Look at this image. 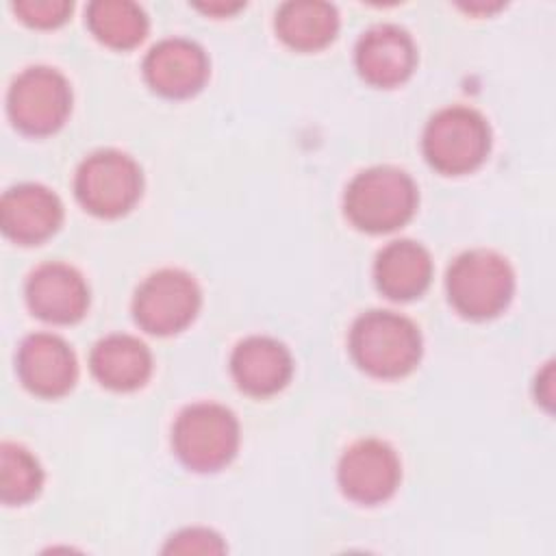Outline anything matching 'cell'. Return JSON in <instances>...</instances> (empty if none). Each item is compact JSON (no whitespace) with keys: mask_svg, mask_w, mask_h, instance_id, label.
Returning <instances> with one entry per match:
<instances>
[{"mask_svg":"<svg viewBox=\"0 0 556 556\" xmlns=\"http://www.w3.org/2000/svg\"><path fill=\"white\" fill-rule=\"evenodd\" d=\"M417 208V185L400 167L374 165L358 172L345 187V217L365 232H391Z\"/></svg>","mask_w":556,"mask_h":556,"instance_id":"cell-1","label":"cell"},{"mask_svg":"<svg viewBox=\"0 0 556 556\" xmlns=\"http://www.w3.org/2000/svg\"><path fill=\"white\" fill-rule=\"evenodd\" d=\"M350 352L361 369L378 378H400L421 358V332L393 311H367L350 328Z\"/></svg>","mask_w":556,"mask_h":556,"instance_id":"cell-2","label":"cell"},{"mask_svg":"<svg viewBox=\"0 0 556 556\" xmlns=\"http://www.w3.org/2000/svg\"><path fill=\"white\" fill-rule=\"evenodd\" d=\"M452 306L469 319L500 315L513 300L515 271L506 256L495 250L473 248L458 254L445 276Z\"/></svg>","mask_w":556,"mask_h":556,"instance_id":"cell-3","label":"cell"},{"mask_svg":"<svg viewBox=\"0 0 556 556\" xmlns=\"http://www.w3.org/2000/svg\"><path fill=\"white\" fill-rule=\"evenodd\" d=\"M239 421L235 413L217 402H193L185 406L172 426L176 456L193 471H217L239 450Z\"/></svg>","mask_w":556,"mask_h":556,"instance_id":"cell-4","label":"cell"},{"mask_svg":"<svg viewBox=\"0 0 556 556\" xmlns=\"http://www.w3.org/2000/svg\"><path fill=\"white\" fill-rule=\"evenodd\" d=\"M421 150L426 161L441 174L458 176L473 172L491 150L489 122L471 106H445L428 119Z\"/></svg>","mask_w":556,"mask_h":556,"instance_id":"cell-5","label":"cell"},{"mask_svg":"<svg viewBox=\"0 0 556 556\" xmlns=\"http://www.w3.org/2000/svg\"><path fill=\"white\" fill-rule=\"evenodd\" d=\"M143 176L137 161L115 148L96 150L85 156L74 176L78 202L98 217L128 213L141 195Z\"/></svg>","mask_w":556,"mask_h":556,"instance_id":"cell-6","label":"cell"},{"mask_svg":"<svg viewBox=\"0 0 556 556\" xmlns=\"http://www.w3.org/2000/svg\"><path fill=\"white\" fill-rule=\"evenodd\" d=\"M202 304L195 278L176 267H163L141 280L132 298L135 321L150 334L167 337L187 328Z\"/></svg>","mask_w":556,"mask_h":556,"instance_id":"cell-7","label":"cell"},{"mask_svg":"<svg viewBox=\"0 0 556 556\" xmlns=\"http://www.w3.org/2000/svg\"><path fill=\"white\" fill-rule=\"evenodd\" d=\"M7 111L22 132L50 135L63 126L72 111V87L54 67H26L9 87Z\"/></svg>","mask_w":556,"mask_h":556,"instance_id":"cell-8","label":"cell"},{"mask_svg":"<svg viewBox=\"0 0 556 556\" xmlns=\"http://www.w3.org/2000/svg\"><path fill=\"white\" fill-rule=\"evenodd\" d=\"M337 478L341 491L358 504H380L389 500L402 478L395 450L376 437L354 441L339 458Z\"/></svg>","mask_w":556,"mask_h":556,"instance_id":"cell-9","label":"cell"},{"mask_svg":"<svg viewBox=\"0 0 556 556\" xmlns=\"http://www.w3.org/2000/svg\"><path fill=\"white\" fill-rule=\"evenodd\" d=\"M146 83L165 98H189L208 78V56L200 43L187 37L156 41L143 59Z\"/></svg>","mask_w":556,"mask_h":556,"instance_id":"cell-10","label":"cell"},{"mask_svg":"<svg viewBox=\"0 0 556 556\" xmlns=\"http://www.w3.org/2000/svg\"><path fill=\"white\" fill-rule=\"evenodd\" d=\"M15 367L22 384L41 397L65 395L78 376L74 350L65 339L50 332L24 337L17 348Z\"/></svg>","mask_w":556,"mask_h":556,"instance_id":"cell-11","label":"cell"},{"mask_svg":"<svg viewBox=\"0 0 556 556\" xmlns=\"http://www.w3.org/2000/svg\"><path fill=\"white\" fill-rule=\"evenodd\" d=\"M26 302L46 321L74 324L87 313L89 287L76 267L50 261L28 274Z\"/></svg>","mask_w":556,"mask_h":556,"instance_id":"cell-12","label":"cell"},{"mask_svg":"<svg viewBox=\"0 0 556 556\" xmlns=\"http://www.w3.org/2000/svg\"><path fill=\"white\" fill-rule=\"evenodd\" d=\"M354 63L369 85L387 89L404 83L413 74L417 48L402 26L376 24L358 37Z\"/></svg>","mask_w":556,"mask_h":556,"instance_id":"cell-13","label":"cell"},{"mask_svg":"<svg viewBox=\"0 0 556 556\" xmlns=\"http://www.w3.org/2000/svg\"><path fill=\"white\" fill-rule=\"evenodd\" d=\"M63 222L59 195L39 182H22L2 193L0 224L17 243H39L52 237Z\"/></svg>","mask_w":556,"mask_h":556,"instance_id":"cell-14","label":"cell"},{"mask_svg":"<svg viewBox=\"0 0 556 556\" xmlns=\"http://www.w3.org/2000/svg\"><path fill=\"white\" fill-rule=\"evenodd\" d=\"M230 374L237 387L254 397L278 393L293 374V358L274 337L252 334L239 341L230 354Z\"/></svg>","mask_w":556,"mask_h":556,"instance_id":"cell-15","label":"cell"},{"mask_svg":"<svg viewBox=\"0 0 556 556\" xmlns=\"http://www.w3.org/2000/svg\"><path fill=\"white\" fill-rule=\"evenodd\" d=\"M89 367L106 389L135 391L143 387L152 374V352L141 339L113 332L96 341L89 354Z\"/></svg>","mask_w":556,"mask_h":556,"instance_id":"cell-16","label":"cell"},{"mask_svg":"<svg viewBox=\"0 0 556 556\" xmlns=\"http://www.w3.org/2000/svg\"><path fill=\"white\" fill-rule=\"evenodd\" d=\"M432 278L430 252L413 239L389 241L376 256V287L391 300H413L421 295Z\"/></svg>","mask_w":556,"mask_h":556,"instance_id":"cell-17","label":"cell"},{"mask_svg":"<svg viewBox=\"0 0 556 556\" xmlns=\"http://www.w3.org/2000/svg\"><path fill=\"white\" fill-rule=\"evenodd\" d=\"M276 33L293 50L313 52L328 46L339 30L337 7L321 0H289L276 11Z\"/></svg>","mask_w":556,"mask_h":556,"instance_id":"cell-18","label":"cell"},{"mask_svg":"<svg viewBox=\"0 0 556 556\" xmlns=\"http://www.w3.org/2000/svg\"><path fill=\"white\" fill-rule=\"evenodd\" d=\"M85 15L91 35L109 48H135L148 33V15L132 0H93Z\"/></svg>","mask_w":556,"mask_h":556,"instance_id":"cell-19","label":"cell"},{"mask_svg":"<svg viewBox=\"0 0 556 556\" xmlns=\"http://www.w3.org/2000/svg\"><path fill=\"white\" fill-rule=\"evenodd\" d=\"M43 484V469L35 454L20 443L0 445V500L9 506L30 502Z\"/></svg>","mask_w":556,"mask_h":556,"instance_id":"cell-20","label":"cell"},{"mask_svg":"<svg viewBox=\"0 0 556 556\" xmlns=\"http://www.w3.org/2000/svg\"><path fill=\"white\" fill-rule=\"evenodd\" d=\"M74 4L70 0H15V15L35 28H54L63 24Z\"/></svg>","mask_w":556,"mask_h":556,"instance_id":"cell-21","label":"cell"},{"mask_svg":"<svg viewBox=\"0 0 556 556\" xmlns=\"http://www.w3.org/2000/svg\"><path fill=\"white\" fill-rule=\"evenodd\" d=\"M163 552L169 554H222L226 545L222 536L208 528H185L169 536Z\"/></svg>","mask_w":556,"mask_h":556,"instance_id":"cell-22","label":"cell"},{"mask_svg":"<svg viewBox=\"0 0 556 556\" xmlns=\"http://www.w3.org/2000/svg\"><path fill=\"white\" fill-rule=\"evenodd\" d=\"M554 367L552 363H545L543 371H539L536 376V382H534V395H536V402H541L545 408H552V402H554Z\"/></svg>","mask_w":556,"mask_h":556,"instance_id":"cell-23","label":"cell"},{"mask_svg":"<svg viewBox=\"0 0 556 556\" xmlns=\"http://www.w3.org/2000/svg\"><path fill=\"white\" fill-rule=\"evenodd\" d=\"M195 7L208 15H230L243 9V2H198Z\"/></svg>","mask_w":556,"mask_h":556,"instance_id":"cell-24","label":"cell"}]
</instances>
